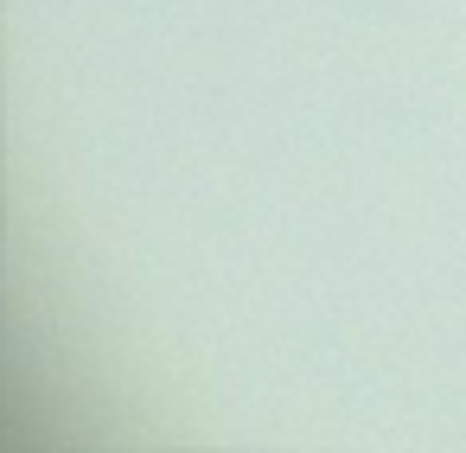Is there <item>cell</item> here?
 <instances>
[]
</instances>
